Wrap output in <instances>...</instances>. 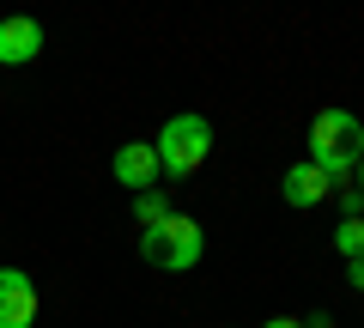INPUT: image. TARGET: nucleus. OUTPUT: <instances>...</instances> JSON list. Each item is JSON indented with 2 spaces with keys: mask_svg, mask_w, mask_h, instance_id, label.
Here are the masks:
<instances>
[{
  "mask_svg": "<svg viewBox=\"0 0 364 328\" xmlns=\"http://www.w3.org/2000/svg\"><path fill=\"white\" fill-rule=\"evenodd\" d=\"M358 158H364V122L352 110H322L310 122V164L340 189V183H352Z\"/></svg>",
  "mask_w": 364,
  "mask_h": 328,
  "instance_id": "nucleus-1",
  "label": "nucleus"
},
{
  "mask_svg": "<svg viewBox=\"0 0 364 328\" xmlns=\"http://www.w3.org/2000/svg\"><path fill=\"white\" fill-rule=\"evenodd\" d=\"M140 255L152 268H164V274H188V268L207 255V231H200L188 213H170V219H158V225L140 231Z\"/></svg>",
  "mask_w": 364,
  "mask_h": 328,
  "instance_id": "nucleus-2",
  "label": "nucleus"
},
{
  "mask_svg": "<svg viewBox=\"0 0 364 328\" xmlns=\"http://www.w3.org/2000/svg\"><path fill=\"white\" fill-rule=\"evenodd\" d=\"M158 171L164 176H195L200 164H207V152H213V128H207V116H195V110H182V116H170L164 128H158Z\"/></svg>",
  "mask_w": 364,
  "mask_h": 328,
  "instance_id": "nucleus-3",
  "label": "nucleus"
},
{
  "mask_svg": "<svg viewBox=\"0 0 364 328\" xmlns=\"http://www.w3.org/2000/svg\"><path fill=\"white\" fill-rule=\"evenodd\" d=\"M37 322V286L25 268H0V328H31Z\"/></svg>",
  "mask_w": 364,
  "mask_h": 328,
  "instance_id": "nucleus-4",
  "label": "nucleus"
},
{
  "mask_svg": "<svg viewBox=\"0 0 364 328\" xmlns=\"http://www.w3.org/2000/svg\"><path fill=\"white\" fill-rule=\"evenodd\" d=\"M43 55V25L31 13H13V18H0V67H25Z\"/></svg>",
  "mask_w": 364,
  "mask_h": 328,
  "instance_id": "nucleus-5",
  "label": "nucleus"
},
{
  "mask_svg": "<svg viewBox=\"0 0 364 328\" xmlns=\"http://www.w3.org/2000/svg\"><path fill=\"white\" fill-rule=\"evenodd\" d=\"M116 176L134 189V195H146V189H158V176H164V171H158V152L146 140H128L116 152Z\"/></svg>",
  "mask_w": 364,
  "mask_h": 328,
  "instance_id": "nucleus-6",
  "label": "nucleus"
},
{
  "mask_svg": "<svg viewBox=\"0 0 364 328\" xmlns=\"http://www.w3.org/2000/svg\"><path fill=\"white\" fill-rule=\"evenodd\" d=\"M279 195H286V207H322V201L334 195V183H328V176L316 171L310 158H304V164H291V171H286V183H279Z\"/></svg>",
  "mask_w": 364,
  "mask_h": 328,
  "instance_id": "nucleus-7",
  "label": "nucleus"
},
{
  "mask_svg": "<svg viewBox=\"0 0 364 328\" xmlns=\"http://www.w3.org/2000/svg\"><path fill=\"white\" fill-rule=\"evenodd\" d=\"M334 250L346 262H364V219H340L334 225Z\"/></svg>",
  "mask_w": 364,
  "mask_h": 328,
  "instance_id": "nucleus-8",
  "label": "nucleus"
},
{
  "mask_svg": "<svg viewBox=\"0 0 364 328\" xmlns=\"http://www.w3.org/2000/svg\"><path fill=\"white\" fill-rule=\"evenodd\" d=\"M134 219H140V225L170 219V201H164V189H146V195H134Z\"/></svg>",
  "mask_w": 364,
  "mask_h": 328,
  "instance_id": "nucleus-9",
  "label": "nucleus"
},
{
  "mask_svg": "<svg viewBox=\"0 0 364 328\" xmlns=\"http://www.w3.org/2000/svg\"><path fill=\"white\" fill-rule=\"evenodd\" d=\"M340 213H346V219H364V195H358V183H340Z\"/></svg>",
  "mask_w": 364,
  "mask_h": 328,
  "instance_id": "nucleus-10",
  "label": "nucleus"
},
{
  "mask_svg": "<svg viewBox=\"0 0 364 328\" xmlns=\"http://www.w3.org/2000/svg\"><path fill=\"white\" fill-rule=\"evenodd\" d=\"M261 328H304L298 316H273V322H261Z\"/></svg>",
  "mask_w": 364,
  "mask_h": 328,
  "instance_id": "nucleus-11",
  "label": "nucleus"
},
{
  "mask_svg": "<svg viewBox=\"0 0 364 328\" xmlns=\"http://www.w3.org/2000/svg\"><path fill=\"white\" fill-rule=\"evenodd\" d=\"M346 268H352V286L364 292V262H346Z\"/></svg>",
  "mask_w": 364,
  "mask_h": 328,
  "instance_id": "nucleus-12",
  "label": "nucleus"
},
{
  "mask_svg": "<svg viewBox=\"0 0 364 328\" xmlns=\"http://www.w3.org/2000/svg\"><path fill=\"white\" fill-rule=\"evenodd\" d=\"M352 176H358V195H364V158H358V171H352Z\"/></svg>",
  "mask_w": 364,
  "mask_h": 328,
  "instance_id": "nucleus-13",
  "label": "nucleus"
}]
</instances>
